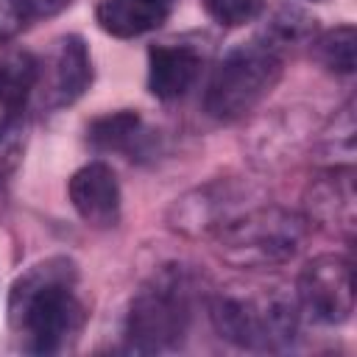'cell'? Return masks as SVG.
<instances>
[{
    "mask_svg": "<svg viewBox=\"0 0 357 357\" xmlns=\"http://www.w3.org/2000/svg\"><path fill=\"white\" fill-rule=\"evenodd\" d=\"M137 131H139V114L123 109V112L92 120L86 128V137L98 151H117V148H126L137 137Z\"/></svg>",
    "mask_w": 357,
    "mask_h": 357,
    "instance_id": "12",
    "label": "cell"
},
{
    "mask_svg": "<svg viewBox=\"0 0 357 357\" xmlns=\"http://www.w3.org/2000/svg\"><path fill=\"white\" fill-rule=\"evenodd\" d=\"M6 6L20 22H36L61 14L70 0H6Z\"/></svg>",
    "mask_w": 357,
    "mask_h": 357,
    "instance_id": "14",
    "label": "cell"
},
{
    "mask_svg": "<svg viewBox=\"0 0 357 357\" xmlns=\"http://www.w3.org/2000/svg\"><path fill=\"white\" fill-rule=\"evenodd\" d=\"M70 201L89 226H114L120 218V184L114 170L103 162H89L75 170L70 178Z\"/></svg>",
    "mask_w": 357,
    "mask_h": 357,
    "instance_id": "6",
    "label": "cell"
},
{
    "mask_svg": "<svg viewBox=\"0 0 357 357\" xmlns=\"http://www.w3.org/2000/svg\"><path fill=\"white\" fill-rule=\"evenodd\" d=\"M298 296L318 321L343 324L354 310L351 262L335 254L315 257L298 276Z\"/></svg>",
    "mask_w": 357,
    "mask_h": 357,
    "instance_id": "5",
    "label": "cell"
},
{
    "mask_svg": "<svg viewBox=\"0 0 357 357\" xmlns=\"http://www.w3.org/2000/svg\"><path fill=\"white\" fill-rule=\"evenodd\" d=\"M201 73V56L192 47L153 45L148 50V89L159 100L181 98Z\"/></svg>",
    "mask_w": 357,
    "mask_h": 357,
    "instance_id": "7",
    "label": "cell"
},
{
    "mask_svg": "<svg viewBox=\"0 0 357 357\" xmlns=\"http://www.w3.org/2000/svg\"><path fill=\"white\" fill-rule=\"evenodd\" d=\"M139 3H148V6H156V8H167V11L173 6V0H139Z\"/></svg>",
    "mask_w": 357,
    "mask_h": 357,
    "instance_id": "15",
    "label": "cell"
},
{
    "mask_svg": "<svg viewBox=\"0 0 357 357\" xmlns=\"http://www.w3.org/2000/svg\"><path fill=\"white\" fill-rule=\"evenodd\" d=\"M190 321V301L181 279L162 276L142 287L131 301L128 337L142 351L167 349L181 340Z\"/></svg>",
    "mask_w": 357,
    "mask_h": 357,
    "instance_id": "4",
    "label": "cell"
},
{
    "mask_svg": "<svg viewBox=\"0 0 357 357\" xmlns=\"http://www.w3.org/2000/svg\"><path fill=\"white\" fill-rule=\"evenodd\" d=\"M39 78V64L28 50L0 53V112L14 114L25 106L33 84Z\"/></svg>",
    "mask_w": 357,
    "mask_h": 357,
    "instance_id": "9",
    "label": "cell"
},
{
    "mask_svg": "<svg viewBox=\"0 0 357 357\" xmlns=\"http://www.w3.org/2000/svg\"><path fill=\"white\" fill-rule=\"evenodd\" d=\"M204 8L215 22L226 28H237L259 17L262 0H204Z\"/></svg>",
    "mask_w": 357,
    "mask_h": 357,
    "instance_id": "13",
    "label": "cell"
},
{
    "mask_svg": "<svg viewBox=\"0 0 357 357\" xmlns=\"http://www.w3.org/2000/svg\"><path fill=\"white\" fill-rule=\"evenodd\" d=\"M92 81V64H89V50L81 36H67L59 45L56 56V92L59 103H73L78 100Z\"/></svg>",
    "mask_w": 357,
    "mask_h": 357,
    "instance_id": "10",
    "label": "cell"
},
{
    "mask_svg": "<svg viewBox=\"0 0 357 357\" xmlns=\"http://www.w3.org/2000/svg\"><path fill=\"white\" fill-rule=\"evenodd\" d=\"M312 56L332 73H354L357 64V31L351 25H337L321 33L312 45Z\"/></svg>",
    "mask_w": 357,
    "mask_h": 357,
    "instance_id": "11",
    "label": "cell"
},
{
    "mask_svg": "<svg viewBox=\"0 0 357 357\" xmlns=\"http://www.w3.org/2000/svg\"><path fill=\"white\" fill-rule=\"evenodd\" d=\"M73 262L47 259L31 268L11 290L8 312L17 329H25L36 354H53L81 324V304L73 296Z\"/></svg>",
    "mask_w": 357,
    "mask_h": 357,
    "instance_id": "1",
    "label": "cell"
},
{
    "mask_svg": "<svg viewBox=\"0 0 357 357\" xmlns=\"http://www.w3.org/2000/svg\"><path fill=\"white\" fill-rule=\"evenodd\" d=\"M282 59L271 45L245 42L223 56L206 86V112L218 120H237L251 112L279 81Z\"/></svg>",
    "mask_w": 357,
    "mask_h": 357,
    "instance_id": "2",
    "label": "cell"
},
{
    "mask_svg": "<svg viewBox=\"0 0 357 357\" xmlns=\"http://www.w3.org/2000/svg\"><path fill=\"white\" fill-rule=\"evenodd\" d=\"M212 321L226 340L248 349L273 346L296 332V310L279 296H218Z\"/></svg>",
    "mask_w": 357,
    "mask_h": 357,
    "instance_id": "3",
    "label": "cell"
},
{
    "mask_svg": "<svg viewBox=\"0 0 357 357\" xmlns=\"http://www.w3.org/2000/svg\"><path fill=\"white\" fill-rule=\"evenodd\" d=\"M167 17V8H156L139 0H100L95 8L98 25L117 36V39H131L139 33H148L159 28Z\"/></svg>",
    "mask_w": 357,
    "mask_h": 357,
    "instance_id": "8",
    "label": "cell"
},
{
    "mask_svg": "<svg viewBox=\"0 0 357 357\" xmlns=\"http://www.w3.org/2000/svg\"><path fill=\"white\" fill-rule=\"evenodd\" d=\"M0 131H3V128H0Z\"/></svg>",
    "mask_w": 357,
    "mask_h": 357,
    "instance_id": "16",
    "label": "cell"
}]
</instances>
